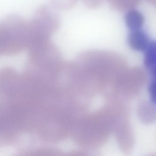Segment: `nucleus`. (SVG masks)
I'll list each match as a JSON object with an SVG mask.
<instances>
[{
    "mask_svg": "<svg viewBox=\"0 0 156 156\" xmlns=\"http://www.w3.org/2000/svg\"><path fill=\"white\" fill-rule=\"evenodd\" d=\"M126 92L131 98L137 96L142 91L147 77L144 70L140 68H134L126 74Z\"/></svg>",
    "mask_w": 156,
    "mask_h": 156,
    "instance_id": "nucleus-1",
    "label": "nucleus"
},
{
    "mask_svg": "<svg viewBox=\"0 0 156 156\" xmlns=\"http://www.w3.org/2000/svg\"><path fill=\"white\" fill-rule=\"evenodd\" d=\"M136 113L140 121L145 124H152L156 122V105L146 100L139 102Z\"/></svg>",
    "mask_w": 156,
    "mask_h": 156,
    "instance_id": "nucleus-2",
    "label": "nucleus"
},
{
    "mask_svg": "<svg viewBox=\"0 0 156 156\" xmlns=\"http://www.w3.org/2000/svg\"><path fill=\"white\" fill-rule=\"evenodd\" d=\"M128 42L130 46L134 50L145 51L151 41L146 33L142 29H139L130 31Z\"/></svg>",
    "mask_w": 156,
    "mask_h": 156,
    "instance_id": "nucleus-3",
    "label": "nucleus"
},
{
    "mask_svg": "<svg viewBox=\"0 0 156 156\" xmlns=\"http://www.w3.org/2000/svg\"><path fill=\"white\" fill-rule=\"evenodd\" d=\"M126 24L130 31L142 29L144 23L143 14L135 8L126 12L125 16Z\"/></svg>",
    "mask_w": 156,
    "mask_h": 156,
    "instance_id": "nucleus-4",
    "label": "nucleus"
},
{
    "mask_svg": "<svg viewBox=\"0 0 156 156\" xmlns=\"http://www.w3.org/2000/svg\"><path fill=\"white\" fill-rule=\"evenodd\" d=\"M144 52V66L150 71L156 66V40L151 41Z\"/></svg>",
    "mask_w": 156,
    "mask_h": 156,
    "instance_id": "nucleus-5",
    "label": "nucleus"
},
{
    "mask_svg": "<svg viewBox=\"0 0 156 156\" xmlns=\"http://www.w3.org/2000/svg\"><path fill=\"white\" fill-rule=\"evenodd\" d=\"M111 6L118 11L127 12L135 8L142 0H108Z\"/></svg>",
    "mask_w": 156,
    "mask_h": 156,
    "instance_id": "nucleus-6",
    "label": "nucleus"
},
{
    "mask_svg": "<svg viewBox=\"0 0 156 156\" xmlns=\"http://www.w3.org/2000/svg\"><path fill=\"white\" fill-rule=\"evenodd\" d=\"M52 6L61 10H68L74 7L78 0H49Z\"/></svg>",
    "mask_w": 156,
    "mask_h": 156,
    "instance_id": "nucleus-7",
    "label": "nucleus"
},
{
    "mask_svg": "<svg viewBox=\"0 0 156 156\" xmlns=\"http://www.w3.org/2000/svg\"><path fill=\"white\" fill-rule=\"evenodd\" d=\"M148 90L151 101L156 105V80H152L149 84Z\"/></svg>",
    "mask_w": 156,
    "mask_h": 156,
    "instance_id": "nucleus-8",
    "label": "nucleus"
},
{
    "mask_svg": "<svg viewBox=\"0 0 156 156\" xmlns=\"http://www.w3.org/2000/svg\"><path fill=\"white\" fill-rule=\"evenodd\" d=\"M83 1L87 7L94 8L100 5L103 0H83Z\"/></svg>",
    "mask_w": 156,
    "mask_h": 156,
    "instance_id": "nucleus-9",
    "label": "nucleus"
},
{
    "mask_svg": "<svg viewBox=\"0 0 156 156\" xmlns=\"http://www.w3.org/2000/svg\"><path fill=\"white\" fill-rule=\"evenodd\" d=\"M152 76L153 80H156V66L150 71Z\"/></svg>",
    "mask_w": 156,
    "mask_h": 156,
    "instance_id": "nucleus-10",
    "label": "nucleus"
},
{
    "mask_svg": "<svg viewBox=\"0 0 156 156\" xmlns=\"http://www.w3.org/2000/svg\"><path fill=\"white\" fill-rule=\"evenodd\" d=\"M150 2L153 4L156 8V0H148Z\"/></svg>",
    "mask_w": 156,
    "mask_h": 156,
    "instance_id": "nucleus-11",
    "label": "nucleus"
},
{
    "mask_svg": "<svg viewBox=\"0 0 156 156\" xmlns=\"http://www.w3.org/2000/svg\"><path fill=\"white\" fill-rule=\"evenodd\" d=\"M154 156V155H153V156Z\"/></svg>",
    "mask_w": 156,
    "mask_h": 156,
    "instance_id": "nucleus-12",
    "label": "nucleus"
}]
</instances>
